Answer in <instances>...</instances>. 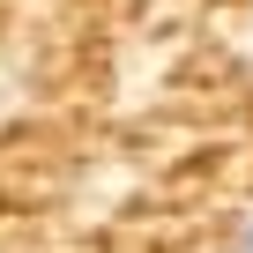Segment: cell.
I'll return each instance as SVG.
<instances>
[{"mask_svg": "<svg viewBox=\"0 0 253 253\" xmlns=\"http://www.w3.org/2000/svg\"><path fill=\"white\" fill-rule=\"evenodd\" d=\"M238 253H253V216H246V231H238Z\"/></svg>", "mask_w": 253, "mask_h": 253, "instance_id": "obj_1", "label": "cell"}]
</instances>
